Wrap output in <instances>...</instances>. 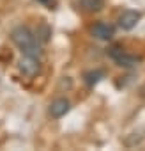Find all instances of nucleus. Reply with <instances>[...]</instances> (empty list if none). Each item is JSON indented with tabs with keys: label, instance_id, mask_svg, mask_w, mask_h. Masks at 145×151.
Listing matches in <instances>:
<instances>
[{
	"label": "nucleus",
	"instance_id": "10",
	"mask_svg": "<svg viewBox=\"0 0 145 151\" xmlns=\"http://www.w3.org/2000/svg\"><path fill=\"white\" fill-rule=\"evenodd\" d=\"M37 2H41V4H44V6H50V9H51V6L55 4L53 0H37Z\"/></svg>",
	"mask_w": 145,
	"mask_h": 151
},
{
	"label": "nucleus",
	"instance_id": "4",
	"mask_svg": "<svg viewBox=\"0 0 145 151\" xmlns=\"http://www.w3.org/2000/svg\"><path fill=\"white\" fill-rule=\"evenodd\" d=\"M140 22V13L138 11H133V9H127L124 11L120 16H119V25L122 30H131L136 27V23Z\"/></svg>",
	"mask_w": 145,
	"mask_h": 151
},
{
	"label": "nucleus",
	"instance_id": "8",
	"mask_svg": "<svg viewBox=\"0 0 145 151\" xmlns=\"http://www.w3.org/2000/svg\"><path fill=\"white\" fill-rule=\"evenodd\" d=\"M104 77V71H101V69H96V71H89V73H85V82H87V86H96L101 78Z\"/></svg>",
	"mask_w": 145,
	"mask_h": 151
},
{
	"label": "nucleus",
	"instance_id": "6",
	"mask_svg": "<svg viewBox=\"0 0 145 151\" xmlns=\"http://www.w3.org/2000/svg\"><path fill=\"white\" fill-rule=\"evenodd\" d=\"M69 109H71V103H69L67 98H57V100L50 105V116L55 117V119H58V117L65 116V114L69 112Z\"/></svg>",
	"mask_w": 145,
	"mask_h": 151
},
{
	"label": "nucleus",
	"instance_id": "7",
	"mask_svg": "<svg viewBox=\"0 0 145 151\" xmlns=\"http://www.w3.org/2000/svg\"><path fill=\"white\" fill-rule=\"evenodd\" d=\"M80 4L87 13H99L104 6V0H80Z\"/></svg>",
	"mask_w": 145,
	"mask_h": 151
},
{
	"label": "nucleus",
	"instance_id": "9",
	"mask_svg": "<svg viewBox=\"0 0 145 151\" xmlns=\"http://www.w3.org/2000/svg\"><path fill=\"white\" fill-rule=\"evenodd\" d=\"M36 36H37V41H43V43H46V41L50 39V29H48L46 25H41V27L37 29Z\"/></svg>",
	"mask_w": 145,
	"mask_h": 151
},
{
	"label": "nucleus",
	"instance_id": "2",
	"mask_svg": "<svg viewBox=\"0 0 145 151\" xmlns=\"http://www.w3.org/2000/svg\"><path fill=\"white\" fill-rule=\"evenodd\" d=\"M108 53H110V57H112L119 66H122V68H134V66H138V64L141 62L140 57H136V55H129V53L122 52L119 46H113Z\"/></svg>",
	"mask_w": 145,
	"mask_h": 151
},
{
	"label": "nucleus",
	"instance_id": "1",
	"mask_svg": "<svg viewBox=\"0 0 145 151\" xmlns=\"http://www.w3.org/2000/svg\"><path fill=\"white\" fill-rule=\"evenodd\" d=\"M11 39L13 43L25 53V55H34V57H41V46L37 43V37L30 32V29L27 27H16L11 32Z\"/></svg>",
	"mask_w": 145,
	"mask_h": 151
},
{
	"label": "nucleus",
	"instance_id": "5",
	"mask_svg": "<svg viewBox=\"0 0 145 151\" xmlns=\"http://www.w3.org/2000/svg\"><path fill=\"white\" fill-rule=\"evenodd\" d=\"M90 34H92L96 39H99V41H108V39H112V37H113V34H115V29H113L112 25H108V23H103V22H99V23L92 25V29H90Z\"/></svg>",
	"mask_w": 145,
	"mask_h": 151
},
{
	"label": "nucleus",
	"instance_id": "3",
	"mask_svg": "<svg viewBox=\"0 0 145 151\" xmlns=\"http://www.w3.org/2000/svg\"><path fill=\"white\" fill-rule=\"evenodd\" d=\"M20 69L23 75L27 77H36V75L41 71V64H39V57H34V55H25L20 59Z\"/></svg>",
	"mask_w": 145,
	"mask_h": 151
}]
</instances>
